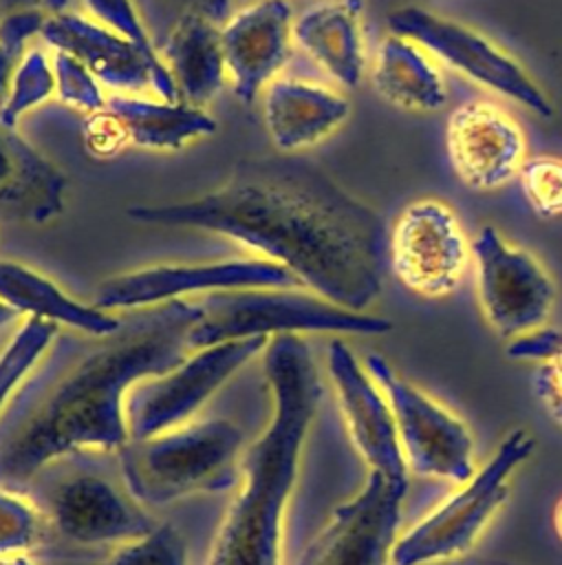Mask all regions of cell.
<instances>
[{
	"instance_id": "1",
	"label": "cell",
	"mask_w": 562,
	"mask_h": 565,
	"mask_svg": "<svg viewBox=\"0 0 562 565\" xmlns=\"http://www.w3.org/2000/svg\"><path fill=\"white\" fill-rule=\"evenodd\" d=\"M128 216L223 234L287 267L304 289L353 311H366L383 287L388 236L381 216L304 159H245L201 196L132 205Z\"/></svg>"
},
{
	"instance_id": "2",
	"label": "cell",
	"mask_w": 562,
	"mask_h": 565,
	"mask_svg": "<svg viewBox=\"0 0 562 565\" xmlns=\"http://www.w3.org/2000/svg\"><path fill=\"white\" fill-rule=\"evenodd\" d=\"M198 318V302L181 298L132 309L108 335L53 342L44 364L0 417V486L22 483L51 459L75 450H119L128 444V391L192 353L190 331Z\"/></svg>"
},
{
	"instance_id": "3",
	"label": "cell",
	"mask_w": 562,
	"mask_h": 565,
	"mask_svg": "<svg viewBox=\"0 0 562 565\" xmlns=\"http://www.w3.org/2000/svg\"><path fill=\"white\" fill-rule=\"evenodd\" d=\"M264 375L273 415L242 457V486L229 503L207 565H280V534L300 452L322 399V380L306 340L269 338Z\"/></svg>"
},
{
	"instance_id": "4",
	"label": "cell",
	"mask_w": 562,
	"mask_h": 565,
	"mask_svg": "<svg viewBox=\"0 0 562 565\" xmlns=\"http://www.w3.org/2000/svg\"><path fill=\"white\" fill-rule=\"evenodd\" d=\"M240 446L238 426L207 419L154 437L128 439L117 452L130 497L148 505H165L192 492L229 488Z\"/></svg>"
},
{
	"instance_id": "5",
	"label": "cell",
	"mask_w": 562,
	"mask_h": 565,
	"mask_svg": "<svg viewBox=\"0 0 562 565\" xmlns=\"http://www.w3.org/2000/svg\"><path fill=\"white\" fill-rule=\"evenodd\" d=\"M201 318L190 331L192 351L242 338L282 333L383 335L388 318L339 307L309 289H238L214 291L196 300Z\"/></svg>"
},
{
	"instance_id": "6",
	"label": "cell",
	"mask_w": 562,
	"mask_h": 565,
	"mask_svg": "<svg viewBox=\"0 0 562 565\" xmlns=\"http://www.w3.org/2000/svg\"><path fill=\"white\" fill-rule=\"evenodd\" d=\"M533 448L536 437L529 430H511L494 457L463 481L458 492L395 543L392 565H432L467 552L505 503L511 475L531 457Z\"/></svg>"
},
{
	"instance_id": "7",
	"label": "cell",
	"mask_w": 562,
	"mask_h": 565,
	"mask_svg": "<svg viewBox=\"0 0 562 565\" xmlns=\"http://www.w3.org/2000/svg\"><path fill=\"white\" fill-rule=\"evenodd\" d=\"M386 24L390 33L414 40L467 79L509 97L538 117L549 119L553 115L551 99L522 64L476 29L425 7L395 9L388 13Z\"/></svg>"
},
{
	"instance_id": "8",
	"label": "cell",
	"mask_w": 562,
	"mask_h": 565,
	"mask_svg": "<svg viewBox=\"0 0 562 565\" xmlns=\"http://www.w3.org/2000/svg\"><path fill=\"white\" fill-rule=\"evenodd\" d=\"M269 338H242L192 351L167 373L137 382L123 402L130 439H145L185 424Z\"/></svg>"
},
{
	"instance_id": "9",
	"label": "cell",
	"mask_w": 562,
	"mask_h": 565,
	"mask_svg": "<svg viewBox=\"0 0 562 565\" xmlns=\"http://www.w3.org/2000/svg\"><path fill=\"white\" fill-rule=\"evenodd\" d=\"M364 364L392 406L406 463L417 475L467 481L474 475V439L463 419L401 377L383 355L368 353Z\"/></svg>"
},
{
	"instance_id": "10",
	"label": "cell",
	"mask_w": 562,
	"mask_h": 565,
	"mask_svg": "<svg viewBox=\"0 0 562 565\" xmlns=\"http://www.w3.org/2000/svg\"><path fill=\"white\" fill-rule=\"evenodd\" d=\"M238 289H304L282 265L269 258H234L198 265H154L119 274L97 285L93 302L99 309H143L192 294Z\"/></svg>"
},
{
	"instance_id": "11",
	"label": "cell",
	"mask_w": 562,
	"mask_h": 565,
	"mask_svg": "<svg viewBox=\"0 0 562 565\" xmlns=\"http://www.w3.org/2000/svg\"><path fill=\"white\" fill-rule=\"evenodd\" d=\"M472 260L483 313L498 335L514 340L544 327L555 282L533 254L485 225L472 243Z\"/></svg>"
},
{
	"instance_id": "12",
	"label": "cell",
	"mask_w": 562,
	"mask_h": 565,
	"mask_svg": "<svg viewBox=\"0 0 562 565\" xmlns=\"http://www.w3.org/2000/svg\"><path fill=\"white\" fill-rule=\"evenodd\" d=\"M472 263V243L456 212L439 199L406 205L388 236V265L410 291L428 298L452 294Z\"/></svg>"
},
{
	"instance_id": "13",
	"label": "cell",
	"mask_w": 562,
	"mask_h": 565,
	"mask_svg": "<svg viewBox=\"0 0 562 565\" xmlns=\"http://www.w3.org/2000/svg\"><path fill=\"white\" fill-rule=\"evenodd\" d=\"M408 486H399L370 470L364 488L337 505L328 523L304 547L295 565H388L399 541L401 501Z\"/></svg>"
},
{
	"instance_id": "14",
	"label": "cell",
	"mask_w": 562,
	"mask_h": 565,
	"mask_svg": "<svg viewBox=\"0 0 562 565\" xmlns=\"http://www.w3.org/2000/svg\"><path fill=\"white\" fill-rule=\"evenodd\" d=\"M218 124L205 108L185 102L150 99L119 93L90 115L84 126L86 146L97 157H110L123 148L179 150L201 137L214 135Z\"/></svg>"
},
{
	"instance_id": "15",
	"label": "cell",
	"mask_w": 562,
	"mask_h": 565,
	"mask_svg": "<svg viewBox=\"0 0 562 565\" xmlns=\"http://www.w3.org/2000/svg\"><path fill=\"white\" fill-rule=\"evenodd\" d=\"M326 364L350 437L370 463V470L381 472L399 486H408V463L395 413L381 386L344 340L328 342Z\"/></svg>"
},
{
	"instance_id": "16",
	"label": "cell",
	"mask_w": 562,
	"mask_h": 565,
	"mask_svg": "<svg viewBox=\"0 0 562 565\" xmlns=\"http://www.w3.org/2000/svg\"><path fill=\"white\" fill-rule=\"evenodd\" d=\"M447 154L456 177L472 190H496L518 177L527 159L520 124L498 104H461L447 121Z\"/></svg>"
},
{
	"instance_id": "17",
	"label": "cell",
	"mask_w": 562,
	"mask_h": 565,
	"mask_svg": "<svg viewBox=\"0 0 562 565\" xmlns=\"http://www.w3.org/2000/svg\"><path fill=\"white\" fill-rule=\"evenodd\" d=\"M293 11L287 0H258L220 26L227 75L242 104H253L291 53Z\"/></svg>"
},
{
	"instance_id": "18",
	"label": "cell",
	"mask_w": 562,
	"mask_h": 565,
	"mask_svg": "<svg viewBox=\"0 0 562 565\" xmlns=\"http://www.w3.org/2000/svg\"><path fill=\"white\" fill-rule=\"evenodd\" d=\"M51 516L60 534L82 545L130 543L159 525L130 497L97 475L66 479L51 497Z\"/></svg>"
},
{
	"instance_id": "19",
	"label": "cell",
	"mask_w": 562,
	"mask_h": 565,
	"mask_svg": "<svg viewBox=\"0 0 562 565\" xmlns=\"http://www.w3.org/2000/svg\"><path fill=\"white\" fill-rule=\"evenodd\" d=\"M42 38L84 64L101 84L128 95L152 90L150 66L139 49L99 22L68 11L48 13Z\"/></svg>"
},
{
	"instance_id": "20",
	"label": "cell",
	"mask_w": 562,
	"mask_h": 565,
	"mask_svg": "<svg viewBox=\"0 0 562 565\" xmlns=\"http://www.w3.org/2000/svg\"><path fill=\"white\" fill-rule=\"evenodd\" d=\"M361 0H324L293 20V44L344 88H355L366 73Z\"/></svg>"
},
{
	"instance_id": "21",
	"label": "cell",
	"mask_w": 562,
	"mask_h": 565,
	"mask_svg": "<svg viewBox=\"0 0 562 565\" xmlns=\"http://www.w3.org/2000/svg\"><path fill=\"white\" fill-rule=\"evenodd\" d=\"M348 115V99L320 84L275 77L264 90V124L280 150H302L320 143Z\"/></svg>"
},
{
	"instance_id": "22",
	"label": "cell",
	"mask_w": 562,
	"mask_h": 565,
	"mask_svg": "<svg viewBox=\"0 0 562 565\" xmlns=\"http://www.w3.org/2000/svg\"><path fill=\"white\" fill-rule=\"evenodd\" d=\"M64 174L0 117V214L35 225L64 212Z\"/></svg>"
},
{
	"instance_id": "23",
	"label": "cell",
	"mask_w": 562,
	"mask_h": 565,
	"mask_svg": "<svg viewBox=\"0 0 562 565\" xmlns=\"http://www.w3.org/2000/svg\"><path fill=\"white\" fill-rule=\"evenodd\" d=\"M159 55L181 102L203 108L223 88L227 64L218 22L196 13L185 15L161 42Z\"/></svg>"
},
{
	"instance_id": "24",
	"label": "cell",
	"mask_w": 562,
	"mask_h": 565,
	"mask_svg": "<svg viewBox=\"0 0 562 565\" xmlns=\"http://www.w3.org/2000/svg\"><path fill=\"white\" fill-rule=\"evenodd\" d=\"M370 82L390 104L432 113L447 104V84L436 57L414 40L388 33L372 60Z\"/></svg>"
},
{
	"instance_id": "25",
	"label": "cell",
	"mask_w": 562,
	"mask_h": 565,
	"mask_svg": "<svg viewBox=\"0 0 562 565\" xmlns=\"http://www.w3.org/2000/svg\"><path fill=\"white\" fill-rule=\"evenodd\" d=\"M0 300L26 318H42L88 335H108L121 324V316L75 300L44 274L15 260H0Z\"/></svg>"
},
{
	"instance_id": "26",
	"label": "cell",
	"mask_w": 562,
	"mask_h": 565,
	"mask_svg": "<svg viewBox=\"0 0 562 565\" xmlns=\"http://www.w3.org/2000/svg\"><path fill=\"white\" fill-rule=\"evenodd\" d=\"M86 9L95 15V22L108 26L119 38L128 40L139 49L143 60L150 66L152 90L165 102H181L176 86L152 42V35L143 22V15L134 0H84Z\"/></svg>"
},
{
	"instance_id": "27",
	"label": "cell",
	"mask_w": 562,
	"mask_h": 565,
	"mask_svg": "<svg viewBox=\"0 0 562 565\" xmlns=\"http://www.w3.org/2000/svg\"><path fill=\"white\" fill-rule=\"evenodd\" d=\"M507 355L540 362L533 371V393L547 413L562 426V331L540 327L509 340Z\"/></svg>"
},
{
	"instance_id": "28",
	"label": "cell",
	"mask_w": 562,
	"mask_h": 565,
	"mask_svg": "<svg viewBox=\"0 0 562 565\" xmlns=\"http://www.w3.org/2000/svg\"><path fill=\"white\" fill-rule=\"evenodd\" d=\"M60 327L42 318H26L9 344L0 353V417L20 384L33 373V369L48 353L57 340Z\"/></svg>"
},
{
	"instance_id": "29",
	"label": "cell",
	"mask_w": 562,
	"mask_h": 565,
	"mask_svg": "<svg viewBox=\"0 0 562 565\" xmlns=\"http://www.w3.org/2000/svg\"><path fill=\"white\" fill-rule=\"evenodd\" d=\"M53 93H55L53 62L40 49L26 51L11 75L7 99L0 106L2 121L15 128L24 113L44 104Z\"/></svg>"
},
{
	"instance_id": "30",
	"label": "cell",
	"mask_w": 562,
	"mask_h": 565,
	"mask_svg": "<svg viewBox=\"0 0 562 565\" xmlns=\"http://www.w3.org/2000/svg\"><path fill=\"white\" fill-rule=\"evenodd\" d=\"M104 565H187V550L174 525H156L150 534L123 543Z\"/></svg>"
},
{
	"instance_id": "31",
	"label": "cell",
	"mask_w": 562,
	"mask_h": 565,
	"mask_svg": "<svg viewBox=\"0 0 562 565\" xmlns=\"http://www.w3.org/2000/svg\"><path fill=\"white\" fill-rule=\"evenodd\" d=\"M518 181L522 194L538 216L562 214V159L531 157L525 159Z\"/></svg>"
},
{
	"instance_id": "32",
	"label": "cell",
	"mask_w": 562,
	"mask_h": 565,
	"mask_svg": "<svg viewBox=\"0 0 562 565\" xmlns=\"http://www.w3.org/2000/svg\"><path fill=\"white\" fill-rule=\"evenodd\" d=\"M51 62L55 73V93L66 106L88 115H95L106 106L99 79L84 64L62 51H55Z\"/></svg>"
},
{
	"instance_id": "33",
	"label": "cell",
	"mask_w": 562,
	"mask_h": 565,
	"mask_svg": "<svg viewBox=\"0 0 562 565\" xmlns=\"http://www.w3.org/2000/svg\"><path fill=\"white\" fill-rule=\"evenodd\" d=\"M143 22L152 35V42L159 51L165 35L172 31V26L183 20L185 15H205L214 22L223 20L227 13L229 0H134Z\"/></svg>"
},
{
	"instance_id": "34",
	"label": "cell",
	"mask_w": 562,
	"mask_h": 565,
	"mask_svg": "<svg viewBox=\"0 0 562 565\" xmlns=\"http://www.w3.org/2000/svg\"><path fill=\"white\" fill-rule=\"evenodd\" d=\"M40 536L35 510L20 497L0 490V556L29 550Z\"/></svg>"
},
{
	"instance_id": "35",
	"label": "cell",
	"mask_w": 562,
	"mask_h": 565,
	"mask_svg": "<svg viewBox=\"0 0 562 565\" xmlns=\"http://www.w3.org/2000/svg\"><path fill=\"white\" fill-rule=\"evenodd\" d=\"M46 15L48 13L40 9H15L0 15V44L15 62L22 60L26 42L33 35H42Z\"/></svg>"
},
{
	"instance_id": "36",
	"label": "cell",
	"mask_w": 562,
	"mask_h": 565,
	"mask_svg": "<svg viewBox=\"0 0 562 565\" xmlns=\"http://www.w3.org/2000/svg\"><path fill=\"white\" fill-rule=\"evenodd\" d=\"M2 13L15 11V9H40L46 13H60L66 9L68 0H0Z\"/></svg>"
},
{
	"instance_id": "37",
	"label": "cell",
	"mask_w": 562,
	"mask_h": 565,
	"mask_svg": "<svg viewBox=\"0 0 562 565\" xmlns=\"http://www.w3.org/2000/svg\"><path fill=\"white\" fill-rule=\"evenodd\" d=\"M18 62L9 55V51L0 44V106L4 104L7 99V90H9V84H11V75L15 71Z\"/></svg>"
},
{
	"instance_id": "38",
	"label": "cell",
	"mask_w": 562,
	"mask_h": 565,
	"mask_svg": "<svg viewBox=\"0 0 562 565\" xmlns=\"http://www.w3.org/2000/svg\"><path fill=\"white\" fill-rule=\"evenodd\" d=\"M18 316H20V313H18L15 309H11L7 302H2V300H0V327H4V324H9V322H13Z\"/></svg>"
},
{
	"instance_id": "39",
	"label": "cell",
	"mask_w": 562,
	"mask_h": 565,
	"mask_svg": "<svg viewBox=\"0 0 562 565\" xmlns=\"http://www.w3.org/2000/svg\"><path fill=\"white\" fill-rule=\"evenodd\" d=\"M0 565H33V563L22 554H13V556H0Z\"/></svg>"
},
{
	"instance_id": "40",
	"label": "cell",
	"mask_w": 562,
	"mask_h": 565,
	"mask_svg": "<svg viewBox=\"0 0 562 565\" xmlns=\"http://www.w3.org/2000/svg\"><path fill=\"white\" fill-rule=\"evenodd\" d=\"M553 525H555L558 536L562 539V499L558 501V505H555V510H553Z\"/></svg>"
},
{
	"instance_id": "41",
	"label": "cell",
	"mask_w": 562,
	"mask_h": 565,
	"mask_svg": "<svg viewBox=\"0 0 562 565\" xmlns=\"http://www.w3.org/2000/svg\"><path fill=\"white\" fill-rule=\"evenodd\" d=\"M0 15H2V4H0Z\"/></svg>"
}]
</instances>
